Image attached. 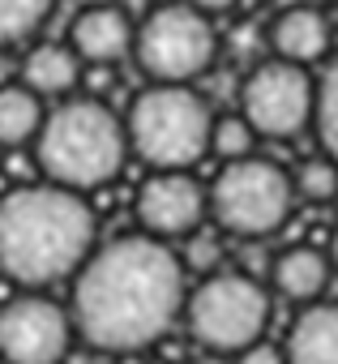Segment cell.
Returning a JSON list of instances; mask_svg holds the SVG:
<instances>
[{
	"label": "cell",
	"instance_id": "1",
	"mask_svg": "<svg viewBox=\"0 0 338 364\" xmlns=\"http://www.w3.org/2000/svg\"><path fill=\"white\" fill-rule=\"evenodd\" d=\"M189 279L167 240L146 232L99 245L73 274V330L107 355H137L185 317Z\"/></svg>",
	"mask_w": 338,
	"mask_h": 364
},
{
	"label": "cell",
	"instance_id": "2",
	"mask_svg": "<svg viewBox=\"0 0 338 364\" xmlns=\"http://www.w3.org/2000/svg\"><path fill=\"white\" fill-rule=\"evenodd\" d=\"M94 210L86 193L52 180L22 185L0 198V274L22 287L73 279L94 253Z\"/></svg>",
	"mask_w": 338,
	"mask_h": 364
},
{
	"label": "cell",
	"instance_id": "3",
	"mask_svg": "<svg viewBox=\"0 0 338 364\" xmlns=\"http://www.w3.org/2000/svg\"><path fill=\"white\" fill-rule=\"evenodd\" d=\"M39 171L60 189L90 193L120 176L129 159V133L124 120L99 103V99H65L43 116V129L35 137Z\"/></svg>",
	"mask_w": 338,
	"mask_h": 364
},
{
	"label": "cell",
	"instance_id": "4",
	"mask_svg": "<svg viewBox=\"0 0 338 364\" xmlns=\"http://www.w3.org/2000/svg\"><path fill=\"white\" fill-rule=\"evenodd\" d=\"M214 107L193 86H146L124 116L129 154L150 171H193L210 154Z\"/></svg>",
	"mask_w": 338,
	"mask_h": 364
},
{
	"label": "cell",
	"instance_id": "5",
	"mask_svg": "<svg viewBox=\"0 0 338 364\" xmlns=\"http://www.w3.org/2000/svg\"><path fill=\"white\" fill-rule=\"evenodd\" d=\"M295 202L300 198H295L291 171L257 154L223 163V171L210 185V219L240 240H266L283 232Z\"/></svg>",
	"mask_w": 338,
	"mask_h": 364
},
{
	"label": "cell",
	"instance_id": "6",
	"mask_svg": "<svg viewBox=\"0 0 338 364\" xmlns=\"http://www.w3.org/2000/svg\"><path fill=\"white\" fill-rule=\"evenodd\" d=\"M180 321L189 326V334L206 351L236 355V351L253 347L257 338H266L270 296H266V287L253 274L214 270L197 287H189V300H185V317Z\"/></svg>",
	"mask_w": 338,
	"mask_h": 364
},
{
	"label": "cell",
	"instance_id": "7",
	"mask_svg": "<svg viewBox=\"0 0 338 364\" xmlns=\"http://www.w3.org/2000/svg\"><path fill=\"white\" fill-rule=\"evenodd\" d=\"M133 56L150 82L163 86H193L206 77L219 60V35L206 14L176 0V5H154L137 22Z\"/></svg>",
	"mask_w": 338,
	"mask_h": 364
},
{
	"label": "cell",
	"instance_id": "8",
	"mask_svg": "<svg viewBox=\"0 0 338 364\" xmlns=\"http://www.w3.org/2000/svg\"><path fill=\"white\" fill-rule=\"evenodd\" d=\"M317 77L291 60H261L240 82V116L266 141H291L312 124Z\"/></svg>",
	"mask_w": 338,
	"mask_h": 364
},
{
	"label": "cell",
	"instance_id": "9",
	"mask_svg": "<svg viewBox=\"0 0 338 364\" xmlns=\"http://www.w3.org/2000/svg\"><path fill=\"white\" fill-rule=\"evenodd\" d=\"M73 338V313L48 296H18L0 309V360L5 364H65Z\"/></svg>",
	"mask_w": 338,
	"mask_h": 364
},
{
	"label": "cell",
	"instance_id": "10",
	"mask_svg": "<svg viewBox=\"0 0 338 364\" xmlns=\"http://www.w3.org/2000/svg\"><path fill=\"white\" fill-rule=\"evenodd\" d=\"M210 219V189L193 171H150L137 189V223L154 240H189Z\"/></svg>",
	"mask_w": 338,
	"mask_h": 364
},
{
	"label": "cell",
	"instance_id": "11",
	"mask_svg": "<svg viewBox=\"0 0 338 364\" xmlns=\"http://www.w3.org/2000/svg\"><path fill=\"white\" fill-rule=\"evenodd\" d=\"M133 39H137V22L116 0H107V5H86L69 26V48L77 52L82 65H94V69H111L124 56H133Z\"/></svg>",
	"mask_w": 338,
	"mask_h": 364
},
{
	"label": "cell",
	"instance_id": "12",
	"mask_svg": "<svg viewBox=\"0 0 338 364\" xmlns=\"http://www.w3.org/2000/svg\"><path fill=\"white\" fill-rule=\"evenodd\" d=\"M329 43H334V26L321 5H291L270 22V48L278 60L308 69L329 56Z\"/></svg>",
	"mask_w": 338,
	"mask_h": 364
},
{
	"label": "cell",
	"instance_id": "13",
	"mask_svg": "<svg viewBox=\"0 0 338 364\" xmlns=\"http://www.w3.org/2000/svg\"><path fill=\"white\" fill-rule=\"evenodd\" d=\"M287 364H338V304H304L287 330Z\"/></svg>",
	"mask_w": 338,
	"mask_h": 364
},
{
	"label": "cell",
	"instance_id": "14",
	"mask_svg": "<svg viewBox=\"0 0 338 364\" xmlns=\"http://www.w3.org/2000/svg\"><path fill=\"white\" fill-rule=\"evenodd\" d=\"M329 257L325 249H312V245H291L274 257L270 266V283L278 296L295 300V304H317L321 291L329 287Z\"/></svg>",
	"mask_w": 338,
	"mask_h": 364
},
{
	"label": "cell",
	"instance_id": "15",
	"mask_svg": "<svg viewBox=\"0 0 338 364\" xmlns=\"http://www.w3.org/2000/svg\"><path fill=\"white\" fill-rule=\"evenodd\" d=\"M82 82V60L69 43H35L22 60V86L39 99H60Z\"/></svg>",
	"mask_w": 338,
	"mask_h": 364
},
{
	"label": "cell",
	"instance_id": "16",
	"mask_svg": "<svg viewBox=\"0 0 338 364\" xmlns=\"http://www.w3.org/2000/svg\"><path fill=\"white\" fill-rule=\"evenodd\" d=\"M43 99L22 86V82H9L0 86V146L5 150H18V146H31L43 129Z\"/></svg>",
	"mask_w": 338,
	"mask_h": 364
},
{
	"label": "cell",
	"instance_id": "17",
	"mask_svg": "<svg viewBox=\"0 0 338 364\" xmlns=\"http://www.w3.org/2000/svg\"><path fill=\"white\" fill-rule=\"evenodd\" d=\"M56 0H0V48H18L26 43L48 18H52Z\"/></svg>",
	"mask_w": 338,
	"mask_h": 364
},
{
	"label": "cell",
	"instance_id": "18",
	"mask_svg": "<svg viewBox=\"0 0 338 364\" xmlns=\"http://www.w3.org/2000/svg\"><path fill=\"white\" fill-rule=\"evenodd\" d=\"M312 129H317V137H321V150L338 163V52L325 60V69H321V77H317Z\"/></svg>",
	"mask_w": 338,
	"mask_h": 364
},
{
	"label": "cell",
	"instance_id": "19",
	"mask_svg": "<svg viewBox=\"0 0 338 364\" xmlns=\"http://www.w3.org/2000/svg\"><path fill=\"white\" fill-rule=\"evenodd\" d=\"M257 129L240 116V112H223L214 116V129H210V154H219L223 163H236V159H249L257 150Z\"/></svg>",
	"mask_w": 338,
	"mask_h": 364
},
{
	"label": "cell",
	"instance_id": "20",
	"mask_svg": "<svg viewBox=\"0 0 338 364\" xmlns=\"http://www.w3.org/2000/svg\"><path fill=\"white\" fill-rule=\"evenodd\" d=\"M291 180H295V198H304V202H338V163L329 159V154H312V159H304L295 171H291Z\"/></svg>",
	"mask_w": 338,
	"mask_h": 364
},
{
	"label": "cell",
	"instance_id": "21",
	"mask_svg": "<svg viewBox=\"0 0 338 364\" xmlns=\"http://www.w3.org/2000/svg\"><path fill=\"white\" fill-rule=\"evenodd\" d=\"M236 364H287V351L274 347V343H266V338H257L253 347L236 351Z\"/></svg>",
	"mask_w": 338,
	"mask_h": 364
},
{
	"label": "cell",
	"instance_id": "22",
	"mask_svg": "<svg viewBox=\"0 0 338 364\" xmlns=\"http://www.w3.org/2000/svg\"><path fill=\"white\" fill-rule=\"evenodd\" d=\"M185 5H193L197 14H206V18H214V14H227L236 0H185Z\"/></svg>",
	"mask_w": 338,
	"mask_h": 364
},
{
	"label": "cell",
	"instance_id": "23",
	"mask_svg": "<svg viewBox=\"0 0 338 364\" xmlns=\"http://www.w3.org/2000/svg\"><path fill=\"white\" fill-rule=\"evenodd\" d=\"M116 5H120L129 18H146V14L154 9V0H116Z\"/></svg>",
	"mask_w": 338,
	"mask_h": 364
},
{
	"label": "cell",
	"instance_id": "24",
	"mask_svg": "<svg viewBox=\"0 0 338 364\" xmlns=\"http://www.w3.org/2000/svg\"><path fill=\"white\" fill-rule=\"evenodd\" d=\"M13 82V60H9V52L0 48V86H9Z\"/></svg>",
	"mask_w": 338,
	"mask_h": 364
},
{
	"label": "cell",
	"instance_id": "25",
	"mask_svg": "<svg viewBox=\"0 0 338 364\" xmlns=\"http://www.w3.org/2000/svg\"><path fill=\"white\" fill-rule=\"evenodd\" d=\"M325 257H329V266L338 270V228H334V236H329V245H325Z\"/></svg>",
	"mask_w": 338,
	"mask_h": 364
},
{
	"label": "cell",
	"instance_id": "26",
	"mask_svg": "<svg viewBox=\"0 0 338 364\" xmlns=\"http://www.w3.org/2000/svg\"><path fill=\"white\" fill-rule=\"evenodd\" d=\"M329 26H334V35H338V0L329 5Z\"/></svg>",
	"mask_w": 338,
	"mask_h": 364
},
{
	"label": "cell",
	"instance_id": "27",
	"mask_svg": "<svg viewBox=\"0 0 338 364\" xmlns=\"http://www.w3.org/2000/svg\"><path fill=\"white\" fill-rule=\"evenodd\" d=\"M124 364H137V360H124Z\"/></svg>",
	"mask_w": 338,
	"mask_h": 364
}]
</instances>
